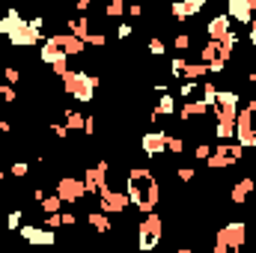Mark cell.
Masks as SVG:
<instances>
[{
    "label": "cell",
    "mask_w": 256,
    "mask_h": 253,
    "mask_svg": "<svg viewBox=\"0 0 256 253\" xmlns=\"http://www.w3.org/2000/svg\"><path fill=\"white\" fill-rule=\"evenodd\" d=\"M126 194L131 200V206L140 212V214H152L158 200H161V185H158V176L149 170V167H128L126 170Z\"/></svg>",
    "instance_id": "cell-1"
},
{
    "label": "cell",
    "mask_w": 256,
    "mask_h": 253,
    "mask_svg": "<svg viewBox=\"0 0 256 253\" xmlns=\"http://www.w3.org/2000/svg\"><path fill=\"white\" fill-rule=\"evenodd\" d=\"M98 84H102V80H98L96 74L84 72V68H72V72H68V74L63 78L66 96H72V98H74V102H80V104L92 102V96H96Z\"/></svg>",
    "instance_id": "cell-2"
},
{
    "label": "cell",
    "mask_w": 256,
    "mask_h": 253,
    "mask_svg": "<svg viewBox=\"0 0 256 253\" xmlns=\"http://www.w3.org/2000/svg\"><path fill=\"white\" fill-rule=\"evenodd\" d=\"M161 236H164V220H161V214H143V220L137 224V250L140 253H149L158 248V242H161Z\"/></svg>",
    "instance_id": "cell-3"
},
{
    "label": "cell",
    "mask_w": 256,
    "mask_h": 253,
    "mask_svg": "<svg viewBox=\"0 0 256 253\" xmlns=\"http://www.w3.org/2000/svg\"><path fill=\"white\" fill-rule=\"evenodd\" d=\"M236 143L242 149H256V98H250L236 116Z\"/></svg>",
    "instance_id": "cell-4"
},
{
    "label": "cell",
    "mask_w": 256,
    "mask_h": 253,
    "mask_svg": "<svg viewBox=\"0 0 256 253\" xmlns=\"http://www.w3.org/2000/svg\"><path fill=\"white\" fill-rule=\"evenodd\" d=\"M242 155H244V149H242L236 140H230V143H214V152H212V158L206 161V167H208V170H230V167H238Z\"/></svg>",
    "instance_id": "cell-5"
},
{
    "label": "cell",
    "mask_w": 256,
    "mask_h": 253,
    "mask_svg": "<svg viewBox=\"0 0 256 253\" xmlns=\"http://www.w3.org/2000/svg\"><path fill=\"white\" fill-rule=\"evenodd\" d=\"M212 114H214V122H236V116H238V92L236 90H220L214 104H212Z\"/></svg>",
    "instance_id": "cell-6"
},
{
    "label": "cell",
    "mask_w": 256,
    "mask_h": 253,
    "mask_svg": "<svg viewBox=\"0 0 256 253\" xmlns=\"http://www.w3.org/2000/svg\"><path fill=\"white\" fill-rule=\"evenodd\" d=\"M98 206H102V214L110 218V214H122L128 206H131V200H128L126 190H116V188L108 185V188L98 194Z\"/></svg>",
    "instance_id": "cell-7"
},
{
    "label": "cell",
    "mask_w": 256,
    "mask_h": 253,
    "mask_svg": "<svg viewBox=\"0 0 256 253\" xmlns=\"http://www.w3.org/2000/svg\"><path fill=\"white\" fill-rule=\"evenodd\" d=\"M218 242H224L230 250H242L244 242H248V224H242V220H230V224H224L220 232H218Z\"/></svg>",
    "instance_id": "cell-8"
},
{
    "label": "cell",
    "mask_w": 256,
    "mask_h": 253,
    "mask_svg": "<svg viewBox=\"0 0 256 253\" xmlns=\"http://www.w3.org/2000/svg\"><path fill=\"white\" fill-rule=\"evenodd\" d=\"M21 232V238L27 242V244H33V248H54L57 244V232L54 230H45V226H21L18 230Z\"/></svg>",
    "instance_id": "cell-9"
},
{
    "label": "cell",
    "mask_w": 256,
    "mask_h": 253,
    "mask_svg": "<svg viewBox=\"0 0 256 253\" xmlns=\"http://www.w3.org/2000/svg\"><path fill=\"white\" fill-rule=\"evenodd\" d=\"M254 15H256V0H230L226 3V18L232 24H248L250 27Z\"/></svg>",
    "instance_id": "cell-10"
},
{
    "label": "cell",
    "mask_w": 256,
    "mask_h": 253,
    "mask_svg": "<svg viewBox=\"0 0 256 253\" xmlns=\"http://www.w3.org/2000/svg\"><path fill=\"white\" fill-rule=\"evenodd\" d=\"M84 179H74V176H63L60 182H57V196L63 200V202H78V200H84Z\"/></svg>",
    "instance_id": "cell-11"
},
{
    "label": "cell",
    "mask_w": 256,
    "mask_h": 253,
    "mask_svg": "<svg viewBox=\"0 0 256 253\" xmlns=\"http://www.w3.org/2000/svg\"><path fill=\"white\" fill-rule=\"evenodd\" d=\"M230 30H232V21L226 18V12H220V15H214V18L206 24V39H208V42H224Z\"/></svg>",
    "instance_id": "cell-12"
},
{
    "label": "cell",
    "mask_w": 256,
    "mask_h": 253,
    "mask_svg": "<svg viewBox=\"0 0 256 253\" xmlns=\"http://www.w3.org/2000/svg\"><path fill=\"white\" fill-rule=\"evenodd\" d=\"M143 152L146 155H164L167 152V131H146L143 134Z\"/></svg>",
    "instance_id": "cell-13"
},
{
    "label": "cell",
    "mask_w": 256,
    "mask_h": 253,
    "mask_svg": "<svg viewBox=\"0 0 256 253\" xmlns=\"http://www.w3.org/2000/svg\"><path fill=\"white\" fill-rule=\"evenodd\" d=\"M206 9V0H176L173 6H170V12H173V18L176 21H188L191 15H196V12H202Z\"/></svg>",
    "instance_id": "cell-14"
},
{
    "label": "cell",
    "mask_w": 256,
    "mask_h": 253,
    "mask_svg": "<svg viewBox=\"0 0 256 253\" xmlns=\"http://www.w3.org/2000/svg\"><path fill=\"white\" fill-rule=\"evenodd\" d=\"M57 45H60V51H63L66 57H80L84 51H86V45L80 42V39H74V36H68V33H54L51 36Z\"/></svg>",
    "instance_id": "cell-15"
},
{
    "label": "cell",
    "mask_w": 256,
    "mask_h": 253,
    "mask_svg": "<svg viewBox=\"0 0 256 253\" xmlns=\"http://www.w3.org/2000/svg\"><path fill=\"white\" fill-rule=\"evenodd\" d=\"M39 60H42V63H48V66H57V63H66L68 57H66L63 51H60V45H57V42H54V39L48 36V39L42 42V51H39Z\"/></svg>",
    "instance_id": "cell-16"
},
{
    "label": "cell",
    "mask_w": 256,
    "mask_h": 253,
    "mask_svg": "<svg viewBox=\"0 0 256 253\" xmlns=\"http://www.w3.org/2000/svg\"><path fill=\"white\" fill-rule=\"evenodd\" d=\"M254 188H256V182L250 179V176H248V179H238V182H236V188H232V194H230V200H232L236 206H244V202L250 200Z\"/></svg>",
    "instance_id": "cell-17"
},
{
    "label": "cell",
    "mask_w": 256,
    "mask_h": 253,
    "mask_svg": "<svg viewBox=\"0 0 256 253\" xmlns=\"http://www.w3.org/2000/svg\"><path fill=\"white\" fill-rule=\"evenodd\" d=\"M86 220H90V226H92L96 232H102V236H104V232H110V226H114V224H110V218H108V214H102V212H90V214H86Z\"/></svg>",
    "instance_id": "cell-18"
},
{
    "label": "cell",
    "mask_w": 256,
    "mask_h": 253,
    "mask_svg": "<svg viewBox=\"0 0 256 253\" xmlns=\"http://www.w3.org/2000/svg\"><path fill=\"white\" fill-rule=\"evenodd\" d=\"M206 74H208V66L206 63H188L185 72H182V78H185V80H194V84H200Z\"/></svg>",
    "instance_id": "cell-19"
},
{
    "label": "cell",
    "mask_w": 256,
    "mask_h": 253,
    "mask_svg": "<svg viewBox=\"0 0 256 253\" xmlns=\"http://www.w3.org/2000/svg\"><path fill=\"white\" fill-rule=\"evenodd\" d=\"M84 122H86V116H80L78 110H66V122H63V126L68 128V131H80Z\"/></svg>",
    "instance_id": "cell-20"
},
{
    "label": "cell",
    "mask_w": 256,
    "mask_h": 253,
    "mask_svg": "<svg viewBox=\"0 0 256 253\" xmlns=\"http://www.w3.org/2000/svg\"><path fill=\"white\" fill-rule=\"evenodd\" d=\"M60 208H63V200H60L57 194L42 200V212H45V214H60Z\"/></svg>",
    "instance_id": "cell-21"
},
{
    "label": "cell",
    "mask_w": 256,
    "mask_h": 253,
    "mask_svg": "<svg viewBox=\"0 0 256 253\" xmlns=\"http://www.w3.org/2000/svg\"><path fill=\"white\" fill-rule=\"evenodd\" d=\"M212 152H214V143H202V140H200V143L194 146V158H196V161H208Z\"/></svg>",
    "instance_id": "cell-22"
},
{
    "label": "cell",
    "mask_w": 256,
    "mask_h": 253,
    "mask_svg": "<svg viewBox=\"0 0 256 253\" xmlns=\"http://www.w3.org/2000/svg\"><path fill=\"white\" fill-rule=\"evenodd\" d=\"M84 45H86V48H104V45H108V33H92V30H90V36H86Z\"/></svg>",
    "instance_id": "cell-23"
},
{
    "label": "cell",
    "mask_w": 256,
    "mask_h": 253,
    "mask_svg": "<svg viewBox=\"0 0 256 253\" xmlns=\"http://www.w3.org/2000/svg\"><path fill=\"white\" fill-rule=\"evenodd\" d=\"M191 42H194L191 33H176V39H173L176 51H191Z\"/></svg>",
    "instance_id": "cell-24"
},
{
    "label": "cell",
    "mask_w": 256,
    "mask_h": 253,
    "mask_svg": "<svg viewBox=\"0 0 256 253\" xmlns=\"http://www.w3.org/2000/svg\"><path fill=\"white\" fill-rule=\"evenodd\" d=\"M167 152H176V155H182V152H185V140H182V137H173V134H167Z\"/></svg>",
    "instance_id": "cell-25"
},
{
    "label": "cell",
    "mask_w": 256,
    "mask_h": 253,
    "mask_svg": "<svg viewBox=\"0 0 256 253\" xmlns=\"http://www.w3.org/2000/svg\"><path fill=\"white\" fill-rule=\"evenodd\" d=\"M122 12H126V3H122V0H114V3L104 6V15H108V18H116V15H122Z\"/></svg>",
    "instance_id": "cell-26"
},
{
    "label": "cell",
    "mask_w": 256,
    "mask_h": 253,
    "mask_svg": "<svg viewBox=\"0 0 256 253\" xmlns=\"http://www.w3.org/2000/svg\"><path fill=\"white\" fill-rule=\"evenodd\" d=\"M185 66H188V60H185V57H173V63H170V74L179 80V78H182V72H185Z\"/></svg>",
    "instance_id": "cell-27"
},
{
    "label": "cell",
    "mask_w": 256,
    "mask_h": 253,
    "mask_svg": "<svg viewBox=\"0 0 256 253\" xmlns=\"http://www.w3.org/2000/svg\"><path fill=\"white\" fill-rule=\"evenodd\" d=\"M3 74H6L9 86H15V84L21 80V72H18V66H6V68H3Z\"/></svg>",
    "instance_id": "cell-28"
},
{
    "label": "cell",
    "mask_w": 256,
    "mask_h": 253,
    "mask_svg": "<svg viewBox=\"0 0 256 253\" xmlns=\"http://www.w3.org/2000/svg\"><path fill=\"white\" fill-rule=\"evenodd\" d=\"M27 170H30V164H24V161H15V164L9 167V173H12L15 179H24V176H27Z\"/></svg>",
    "instance_id": "cell-29"
},
{
    "label": "cell",
    "mask_w": 256,
    "mask_h": 253,
    "mask_svg": "<svg viewBox=\"0 0 256 253\" xmlns=\"http://www.w3.org/2000/svg\"><path fill=\"white\" fill-rule=\"evenodd\" d=\"M0 98H3L6 104H12V102L18 98V92H15V86H9V84H3V86H0Z\"/></svg>",
    "instance_id": "cell-30"
},
{
    "label": "cell",
    "mask_w": 256,
    "mask_h": 253,
    "mask_svg": "<svg viewBox=\"0 0 256 253\" xmlns=\"http://www.w3.org/2000/svg\"><path fill=\"white\" fill-rule=\"evenodd\" d=\"M176 176H179V179H182V182L188 185V182H194V176H196V170H194V167H176Z\"/></svg>",
    "instance_id": "cell-31"
},
{
    "label": "cell",
    "mask_w": 256,
    "mask_h": 253,
    "mask_svg": "<svg viewBox=\"0 0 256 253\" xmlns=\"http://www.w3.org/2000/svg\"><path fill=\"white\" fill-rule=\"evenodd\" d=\"M146 48H149V51H152V54H155V57H161V54H164V51H167V48H164V42H161V39H158V36H155V39H149V45H146Z\"/></svg>",
    "instance_id": "cell-32"
},
{
    "label": "cell",
    "mask_w": 256,
    "mask_h": 253,
    "mask_svg": "<svg viewBox=\"0 0 256 253\" xmlns=\"http://www.w3.org/2000/svg\"><path fill=\"white\" fill-rule=\"evenodd\" d=\"M6 226H9V230H21V212H18V208H15V212H9Z\"/></svg>",
    "instance_id": "cell-33"
},
{
    "label": "cell",
    "mask_w": 256,
    "mask_h": 253,
    "mask_svg": "<svg viewBox=\"0 0 256 253\" xmlns=\"http://www.w3.org/2000/svg\"><path fill=\"white\" fill-rule=\"evenodd\" d=\"M131 33H134V27H131V24H120V27H116V36H120V39H128Z\"/></svg>",
    "instance_id": "cell-34"
},
{
    "label": "cell",
    "mask_w": 256,
    "mask_h": 253,
    "mask_svg": "<svg viewBox=\"0 0 256 253\" xmlns=\"http://www.w3.org/2000/svg\"><path fill=\"white\" fill-rule=\"evenodd\" d=\"M84 134H96V116H86V122H84Z\"/></svg>",
    "instance_id": "cell-35"
},
{
    "label": "cell",
    "mask_w": 256,
    "mask_h": 253,
    "mask_svg": "<svg viewBox=\"0 0 256 253\" xmlns=\"http://www.w3.org/2000/svg\"><path fill=\"white\" fill-rule=\"evenodd\" d=\"M78 224V214H72V212H63V226H74Z\"/></svg>",
    "instance_id": "cell-36"
},
{
    "label": "cell",
    "mask_w": 256,
    "mask_h": 253,
    "mask_svg": "<svg viewBox=\"0 0 256 253\" xmlns=\"http://www.w3.org/2000/svg\"><path fill=\"white\" fill-rule=\"evenodd\" d=\"M126 9H128L131 18H140V15H143V6H137V3H131V6H126Z\"/></svg>",
    "instance_id": "cell-37"
},
{
    "label": "cell",
    "mask_w": 256,
    "mask_h": 253,
    "mask_svg": "<svg viewBox=\"0 0 256 253\" xmlns=\"http://www.w3.org/2000/svg\"><path fill=\"white\" fill-rule=\"evenodd\" d=\"M90 9V0H78V12H86Z\"/></svg>",
    "instance_id": "cell-38"
},
{
    "label": "cell",
    "mask_w": 256,
    "mask_h": 253,
    "mask_svg": "<svg viewBox=\"0 0 256 253\" xmlns=\"http://www.w3.org/2000/svg\"><path fill=\"white\" fill-rule=\"evenodd\" d=\"M176 253H194V250H191V248H179Z\"/></svg>",
    "instance_id": "cell-39"
},
{
    "label": "cell",
    "mask_w": 256,
    "mask_h": 253,
    "mask_svg": "<svg viewBox=\"0 0 256 253\" xmlns=\"http://www.w3.org/2000/svg\"><path fill=\"white\" fill-rule=\"evenodd\" d=\"M3 179H6V176H3V170H0V190H3Z\"/></svg>",
    "instance_id": "cell-40"
},
{
    "label": "cell",
    "mask_w": 256,
    "mask_h": 253,
    "mask_svg": "<svg viewBox=\"0 0 256 253\" xmlns=\"http://www.w3.org/2000/svg\"><path fill=\"white\" fill-rule=\"evenodd\" d=\"M3 42H6V39H3V36H0V54H3Z\"/></svg>",
    "instance_id": "cell-41"
},
{
    "label": "cell",
    "mask_w": 256,
    "mask_h": 253,
    "mask_svg": "<svg viewBox=\"0 0 256 253\" xmlns=\"http://www.w3.org/2000/svg\"><path fill=\"white\" fill-rule=\"evenodd\" d=\"M0 224H3V208H0Z\"/></svg>",
    "instance_id": "cell-42"
},
{
    "label": "cell",
    "mask_w": 256,
    "mask_h": 253,
    "mask_svg": "<svg viewBox=\"0 0 256 253\" xmlns=\"http://www.w3.org/2000/svg\"><path fill=\"white\" fill-rule=\"evenodd\" d=\"M0 12H3V6H0Z\"/></svg>",
    "instance_id": "cell-43"
}]
</instances>
